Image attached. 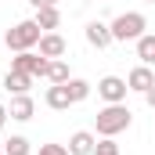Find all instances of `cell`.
I'll return each mask as SVG.
<instances>
[{"mask_svg":"<svg viewBox=\"0 0 155 155\" xmlns=\"http://www.w3.org/2000/svg\"><path fill=\"white\" fill-rule=\"evenodd\" d=\"M94 123H97V134H101V137H116V134H123V130L134 123V112H130L126 105H105V108L94 116Z\"/></svg>","mask_w":155,"mask_h":155,"instance_id":"cell-1","label":"cell"},{"mask_svg":"<svg viewBox=\"0 0 155 155\" xmlns=\"http://www.w3.org/2000/svg\"><path fill=\"white\" fill-rule=\"evenodd\" d=\"M40 36H43V29L36 25V18H29V22H18L15 29H7V36H4V43L15 51V54H22V51H29V47H36Z\"/></svg>","mask_w":155,"mask_h":155,"instance_id":"cell-2","label":"cell"},{"mask_svg":"<svg viewBox=\"0 0 155 155\" xmlns=\"http://www.w3.org/2000/svg\"><path fill=\"white\" fill-rule=\"evenodd\" d=\"M108 29H112V40H123V43H126V40H141V36H144L148 22H144L141 11H126V15H119Z\"/></svg>","mask_w":155,"mask_h":155,"instance_id":"cell-3","label":"cell"},{"mask_svg":"<svg viewBox=\"0 0 155 155\" xmlns=\"http://www.w3.org/2000/svg\"><path fill=\"white\" fill-rule=\"evenodd\" d=\"M47 65H51V61H47V58H43V54H33V51H22V54H18V58H11V69H15V72H25V76H47Z\"/></svg>","mask_w":155,"mask_h":155,"instance_id":"cell-4","label":"cell"},{"mask_svg":"<svg viewBox=\"0 0 155 155\" xmlns=\"http://www.w3.org/2000/svg\"><path fill=\"white\" fill-rule=\"evenodd\" d=\"M126 90H130L126 79H119V76H105L97 83V94H101L108 105H123V101H126Z\"/></svg>","mask_w":155,"mask_h":155,"instance_id":"cell-5","label":"cell"},{"mask_svg":"<svg viewBox=\"0 0 155 155\" xmlns=\"http://www.w3.org/2000/svg\"><path fill=\"white\" fill-rule=\"evenodd\" d=\"M65 51H69V43H65V40L58 36V33H43V36H40V54H43L47 61H54V58H61Z\"/></svg>","mask_w":155,"mask_h":155,"instance_id":"cell-6","label":"cell"},{"mask_svg":"<svg viewBox=\"0 0 155 155\" xmlns=\"http://www.w3.org/2000/svg\"><path fill=\"white\" fill-rule=\"evenodd\" d=\"M43 101H47V108H54V112H65V108L72 105V97H69V87H65V83H54V87H47Z\"/></svg>","mask_w":155,"mask_h":155,"instance_id":"cell-7","label":"cell"},{"mask_svg":"<svg viewBox=\"0 0 155 155\" xmlns=\"http://www.w3.org/2000/svg\"><path fill=\"white\" fill-rule=\"evenodd\" d=\"M33 112H36V105H33L29 94H15V97H11V108H7V116H11V119L25 123V119H33Z\"/></svg>","mask_w":155,"mask_h":155,"instance_id":"cell-8","label":"cell"},{"mask_svg":"<svg viewBox=\"0 0 155 155\" xmlns=\"http://www.w3.org/2000/svg\"><path fill=\"white\" fill-rule=\"evenodd\" d=\"M126 87H130V90H141V94H144V90H152V87H155V72L148 69V65H137V69H134V72L126 76Z\"/></svg>","mask_w":155,"mask_h":155,"instance_id":"cell-9","label":"cell"},{"mask_svg":"<svg viewBox=\"0 0 155 155\" xmlns=\"http://www.w3.org/2000/svg\"><path fill=\"white\" fill-rule=\"evenodd\" d=\"M87 43L97 47V51L108 47V43H112V29H108L105 22H90V25H87Z\"/></svg>","mask_w":155,"mask_h":155,"instance_id":"cell-10","label":"cell"},{"mask_svg":"<svg viewBox=\"0 0 155 155\" xmlns=\"http://www.w3.org/2000/svg\"><path fill=\"white\" fill-rule=\"evenodd\" d=\"M94 134H87V130H79L69 137V155H94Z\"/></svg>","mask_w":155,"mask_h":155,"instance_id":"cell-11","label":"cell"},{"mask_svg":"<svg viewBox=\"0 0 155 155\" xmlns=\"http://www.w3.org/2000/svg\"><path fill=\"white\" fill-rule=\"evenodd\" d=\"M4 87H7V94H25L29 87H33V76H25V72H7L4 76Z\"/></svg>","mask_w":155,"mask_h":155,"instance_id":"cell-12","label":"cell"},{"mask_svg":"<svg viewBox=\"0 0 155 155\" xmlns=\"http://www.w3.org/2000/svg\"><path fill=\"white\" fill-rule=\"evenodd\" d=\"M36 25L43 29V33L58 29V25H61V11H58V7H40L36 11Z\"/></svg>","mask_w":155,"mask_h":155,"instance_id":"cell-13","label":"cell"},{"mask_svg":"<svg viewBox=\"0 0 155 155\" xmlns=\"http://www.w3.org/2000/svg\"><path fill=\"white\" fill-rule=\"evenodd\" d=\"M137 58H141L144 65H155V36L144 33V36L137 40Z\"/></svg>","mask_w":155,"mask_h":155,"instance_id":"cell-14","label":"cell"},{"mask_svg":"<svg viewBox=\"0 0 155 155\" xmlns=\"http://www.w3.org/2000/svg\"><path fill=\"white\" fill-rule=\"evenodd\" d=\"M47 79H51V83H69V65H65L61 58H54V61L47 65Z\"/></svg>","mask_w":155,"mask_h":155,"instance_id":"cell-15","label":"cell"},{"mask_svg":"<svg viewBox=\"0 0 155 155\" xmlns=\"http://www.w3.org/2000/svg\"><path fill=\"white\" fill-rule=\"evenodd\" d=\"M65 87H69V97H72V105L90 97V83H87V79H69Z\"/></svg>","mask_w":155,"mask_h":155,"instance_id":"cell-16","label":"cell"},{"mask_svg":"<svg viewBox=\"0 0 155 155\" xmlns=\"http://www.w3.org/2000/svg\"><path fill=\"white\" fill-rule=\"evenodd\" d=\"M4 155H29V141L25 137H11L4 144Z\"/></svg>","mask_w":155,"mask_h":155,"instance_id":"cell-17","label":"cell"},{"mask_svg":"<svg viewBox=\"0 0 155 155\" xmlns=\"http://www.w3.org/2000/svg\"><path fill=\"white\" fill-rule=\"evenodd\" d=\"M94 155H119V144L112 137H101V141L94 144Z\"/></svg>","mask_w":155,"mask_h":155,"instance_id":"cell-18","label":"cell"},{"mask_svg":"<svg viewBox=\"0 0 155 155\" xmlns=\"http://www.w3.org/2000/svg\"><path fill=\"white\" fill-rule=\"evenodd\" d=\"M40 155H69V144H40Z\"/></svg>","mask_w":155,"mask_h":155,"instance_id":"cell-19","label":"cell"},{"mask_svg":"<svg viewBox=\"0 0 155 155\" xmlns=\"http://www.w3.org/2000/svg\"><path fill=\"white\" fill-rule=\"evenodd\" d=\"M29 4H33V7H36V11H40V7H54L58 0H29Z\"/></svg>","mask_w":155,"mask_h":155,"instance_id":"cell-20","label":"cell"},{"mask_svg":"<svg viewBox=\"0 0 155 155\" xmlns=\"http://www.w3.org/2000/svg\"><path fill=\"white\" fill-rule=\"evenodd\" d=\"M144 101H148V105L155 108V87H152V90H144Z\"/></svg>","mask_w":155,"mask_h":155,"instance_id":"cell-21","label":"cell"},{"mask_svg":"<svg viewBox=\"0 0 155 155\" xmlns=\"http://www.w3.org/2000/svg\"><path fill=\"white\" fill-rule=\"evenodd\" d=\"M4 123H7V108L0 105V130H4Z\"/></svg>","mask_w":155,"mask_h":155,"instance_id":"cell-22","label":"cell"},{"mask_svg":"<svg viewBox=\"0 0 155 155\" xmlns=\"http://www.w3.org/2000/svg\"><path fill=\"white\" fill-rule=\"evenodd\" d=\"M148 4H155V0H148Z\"/></svg>","mask_w":155,"mask_h":155,"instance_id":"cell-23","label":"cell"},{"mask_svg":"<svg viewBox=\"0 0 155 155\" xmlns=\"http://www.w3.org/2000/svg\"><path fill=\"white\" fill-rule=\"evenodd\" d=\"M0 155H4V152H0Z\"/></svg>","mask_w":155,"mask_h":155,"instance_id":"cell-24","label":"cell"}]
</instances>
